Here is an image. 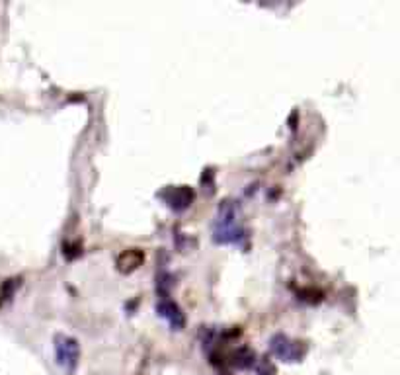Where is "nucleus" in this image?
Segmentation results:
<instances>
[{
	"label": "nucleus",
	"mask_w": 400,
	"mask_h": 375,
	"mask_svg": "<svg viewBox=\"0 0 400 375\" xmlns=\"http://www.w3.org/2000/svg\"><path fill=\"white\" fill-rule=\"evenodd\" d=\"M270 350L276 358L283 359V362H301V358L307 352V346L299 340H291L283 335L271 336Z\"/></svg>",
	"instance_id": "nucleus-2"
},
{
	"label": "nucleus",
	"mask_w": 400,
	"mask_h": 375,
	"mask_svg": "<svg viewBox=\"0 0 400 375\" xmlns=\"http://www.w3.org/2000/svg\"><path fill=\"white\" fill-rule=\"evenodd\" d=\"M219 375H230V374H219Z\"/></svg>",
	"instance_id": "nucleus-9"
},
{
	"label": "nucleus",
	"mask_w": 400,
	"mask_h": 375,
	"mask_svg": "<svg viewBox=\"0 0 400 375\" xmlns=\"http://www.w3.org/2000/svg\"><path fill=\"white\" fill-rule=\"evenodd\" d=\"M81 359V346L71 336L59 335L55 338V362L65 369L66 374H74Z\"/></svg>",
	"instance_id": "nucleus-1"
},
{
	"label": "nucleus",
	"mask_w": 400,
	"mask_h": 375,
	"mask_svg": "<svg viewBox=\"0 0 400 375\" xmlns=\"http://www.w3.org/2000/svg\"><path fill=\"white\" fill-rule=\"evenodd\" d=\"M145 262V254L141 248H127L117 256V270L123 274H129L133 270H137Z\"/></svg>",
	"instance_id": "nucleus-3"
},
{
	"label": "nucleus",
	"mask_w": 400,
	"mask_h": 375,
	"mask_svg": "<svg viewBox=\"0 0 400 375\" xmlns=\"http://www.w3.org/2000/svg\"><path fill=\"white\" fill-rule=\"evenodd\" d=\"M254 359H256V356H254L252 348H248V346H240V348H237V350L230 354V364L240 367V369H246V367L252 366Z\"/></svg>",
	"instance_id": "nucleus-7"
},
{
	"label": "nucleus",
	"mask_w": 400,
	"mask_h": 375,
	"mask_svg": "<svg viewBox=\"0 0 400 375\" xmlns=\"http://www.w3.org/2000/svg\"><path fill=\"white\" fill-rule=\"evenodd\" d=\"M168 204L174 207V209H184V207H188L192 204V200H194V192L189 190L188 186H180V188H172L170 192H168Z\"/></svg>",
	"instance_id": "nucleus-6"
},
{
	"label": "nucleus",
	"mask_w": 400,
	"mask_h": 375,
	"mask_svg": "<svg viewBox=\"0 0 400 375\" xmlns=\"http://www.w3.org/2000/svg\"><path fill=\"white\" fill-rule=\"evenodd\" d=\"M258 374L260 375H273L276 374V369H273V366L270 364V359L264 358L260 362V367H258Z\"/></svg>",
	"instance_id": "nucleus-8"
},
{
	"label": "nucleus",
	"mask_w": 400,
	"mask_h": 375,
	"mask_svg": "<svg viewBox=\"0 0 400 375\" xmlns=\"http://www.w3.org/2000/svg\"><path fill=\"white\" fill-rule=\"evenodd\" d=\"M213 237L217 238L219 243H240L242 237H245V233H242V229L237 227V223H233V225L217 223V225H215V235H213Z\"/></svg>",
	"instance_id": "nucleus-5"
},
{
	"label": "nucleus",
	"mask_w": 400,
	"mask_h": 375,
	"mask_svg": "<svg viewBox=\"0 0 400 375\" xmlns=\"http://www.w3.org/2000/svg\"><path fill=\"white\" fill-rule=\"evenodd\" d=\"M158 313H160V317L170 323L174 330H180L184 326V315H182L180 307L174 301H170L168 297H164L163 301L158 303Z\"/></svg>",
	"instance_id": "nucleus-4"
}]
</instances>
